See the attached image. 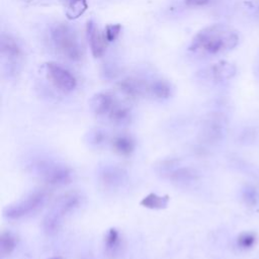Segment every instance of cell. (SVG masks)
Listing matches in <instances>:
<instances>
[{"mask_svg": "<svg viewBox=\"0 0 259 259\" xmlns=\"http://www.w3.org/2000/svg\"><path fill=\"white\" fill-rule=\"evenodd\" d=\"M239 44L237 32L226 25H212L199 31L191 41L189 51L203 57L227 53Z\"/></svg>", "mask_w": 259, "mask_h": 259, "instance_id": "cell-1", "label": "cell"}, {"mask_svg": "<svg viewBox=\"0 0 259 259\" xmlns=\"http://www.w3.org/2000/svg\"><path fill=\"white\" fill-rule=\"evenodd\" d=\"M52 41L59 53L71 61L82 58V46L76 33L66 25L56 26L51 33Z\"/></svg>", "mask_w": 259, "mask_h": 259, "instance_id": "cell-2", "label": "cell"}, {"mask_svg": "<svg viewBox=\"0 0 259 259\" xmlns=\"http://www.w3.org/2000/svg\"><path fill=\"white\" fill-rule=\"evenodd\" d=\"M47 197L48 195L44 190L35 191L26 198L7 206L5 216L10 220H19L31 216L38 212L46 203Z\"/></svg>", "mask_w": 259, "mask_h": 259, "instance_id": "cell-3", "label": "cell"}, {"mask_svg": "<svg viewBox=\"0 0 259 259\" xmlns=\"http://www.w3.org/2000/svg\"><path fill=\"white\" fill-rule=\"evenodd\" d=\"M38 172L42 179L50 185L61 186L72 180L71 169L62 164L42 162L38 164Z\"/></svg>", "mask_w": 259, "mask_h": 259, "instance_id": "cell-4", "label": "cell"}, {"mask_svg": "<svg viewBox=\"0 0 259 259\" xmlns=\"http://www.w3.org/2000/svg\"><path fill=\"white\" fill-rule=\"evenodd\" d=\"M46 68L49 80L60 91L68 93L76 88V78L66 68L56 63H48Z\"/></svg>", "mask_w": 259, "mask_h": 259, "instance_id": "cell-5", "label": "cell"}, {"mask_svg": "<svg viewBox=\"0 0 259 259\" xmlns=\"http://www.w3.org/2000/svg\"><path fill=\"white\" fill-rule=\"evenodd\" d=\"M100 183L106 188L116 189L123 186L128 178L127 172L118 166H106L103 167L98 174Z\"/></svg>", "mask_w": 259, "mask_h": 259, "instance_id": "cell-6", "label": "cell"}, {"mask_svg": "<svg viewBox=\"0 0 259 259\" xmlns=\"http://www.w3.org/2000/svg\"><path fill=\"white\" fill-rule=\"evenodd\" d=\"M86 35L90 45L91 53L94 58H100L106 53V37H103L99 32L97 26L89 21L86 25Z\"/></svg>", "mask_w": 259, "mask_h": 259, "instance_id": "cell-7", "label": "cell"}, {"mask_svg": "<svg viewBox=\"0 0 259 259\" xmlns=\"http://www.w3.org/2000/svg\"><path fill=\"white\" fill-rule=\"evenodd\" d=\"M81 200L82 197L78 192H68L56 200L52 210L64 218L66 215L74 212L79 208Z\"/></svg>", "mask_w": 259, "mask_h": 259, "instance_id": "cell-8", "label": "cell"}, {"mask_svg": "<svg viewBox=\"0 0 259 259\" xmlns=\"http://www.w3.org/2000/svg\"><path fill=\"white\" fill-rule=\"evenodd\" d=\"M225 124L221 117L213 116L205 122L202 128V139L208 143L218 142L222 139L225 132Z\"/></svg>", "mask_w": 259, "mask_h": 259, "instance_id": "cell-9", "label": "cell"}, {"mask_svg": "<svg viewBox=\"0 0 259 259\" xmlns=\"http://www.w3.org/2000/svg\"><path fill=\"white\" fill-rule=\"evenodd\" d=\"M115 105L114 96L108 92L96 93L90 99V109L96 116L109 115Z\"/></svg>", "mask_w": 259, "mask_h": 259, "instance_id": "cell-10", "label": "cell"}, {"mask_svg": "<svg viewBox=\"0 0 259 259\" xmlns=\"http://www.w3.org/2000/svg\"><path fill=\"white\" fill-rule=\"evenodd\" d=\"M170 181L177 184H190L198 179V172L191 167H176L167 174Z\"/></svg>", "mask_w": 259, "mask_h": 259, "instance_id": "cell-11", "label": "cell"}, {"mask_svg": "<svg viewBox=\"0 0 259 259\" xmlns=\"http://www.w3.org/2000/svg\"><path fill=\"white\" fill-rule=\"evenodd\" d=\"M119 87L121 91L129 97L136 98L143 95L147 90H149V86L139 79L129 78L120 82Z\"/></svg>", "mask_w": 259, "mask_h": 259, "instance_id": "cell-12", "label": "cell"}, {"mask_svg": "<svg viewBox=\"0 0 259 259\" xmlns=\"http://www.w3.org/2000/svg\"><path fill=\"white\" fill-rule=\"evenodd\" d=\"M112 146L121 156H130L135 150V141L128 135H119L113 139Z\"/></svg>", "mask_w": 259, "mask_h": 259, "instance_id": "cell-13", "label": "cell"}, {"mask_svg": "<svg viewBox=\"0 0 259 259\" xmlns=\"http://www.w3.org/2000/svg\"><path fill=\"white\" fill-rule=\"evenodd\" d=\"M110 121L118 126V127H125L131 124L132 122V113L131 110L125 106L115 105L113 110L109 114Z\"/></svg>", "mask_w": 259, "mask_h": 259, "instance_id": "cell-14", "label": "cell"}, {"mask_svg": "<svg viewBox=\"0 0 259 259\" xmlns=\"http://www.w3.org/2000/svg\"><path fill=\"white\" fill-rule=\"evenodd\" d=\"M236 73V68L229 62L221 61L211 68L212 77L217 81H225L231 79Z\"/></svg>", "mask_w": 259, "mask_h": 259, "instance_id": "cell-15", "label": "cell"}, {"mask_svg": "<svg viewBox=\"0 0 259 259\" xmlns=\"http://www.w3.org/2000/svg\"><path fill=\"white\" fill-rule=\"evenodd\" d=\"M122 245V238L119 231L115 228L110 229L105 237V250L106 253L110 256H116L120 250Z\"/></svg>", "mask_w": 259, "mask_h": 259, "instance_id": "cell-16", "label": "cell"}, {"mask_svg": "<svg viewBox=\"0 0 259 259\" xmlns=\"http://www.w3.org/2000/svg\"><path fill=\"white\" fill-rule=\"evenodd\" d=\"M169 202V196H160L156 193H150L141 200V205L151 210H162L165 209Z\"/></svg>", "mask_w": 259, "mask_h": 259, "instance_id": "cell-17", "label": "cell"}, {"mask_svg": "<svg viewBox=\"0 0 259 259\" xmlns=\"http://www.w3.org/2000/svg\"><path fill=\"white\" fill-rule=\"evenodd\" d=\"M62 221H63V217H61L56 212L52 210L50 213L47 214V216L44 219V222H43L44 231L48 235H54L58 233V231L62 226Z\"/></svg>", "mask_w": 259, "mask_h": 259, "instance_id": "cell-18", "label": "cell"}, {"mask_svg": "<svg viewBox=\"0 0 259 259\" xmlns=\"http://www.w3.org/2000/svg\"><path fill=\"white\" fill-rule=\"evenodd\" d=\"M0 47H2V53L7 57L18 58L21 55V48L19 47L16 40L10 36H2Z\"/></svg>", "mask_w": 259, "mask_h": 259, "instance_id": "cell-19", "label": "cell"}, {"mask_svg": "<svg viewBox=\"0 0 259 259\" xmlns=\"http://www.w3.org/2000/svg\"><path fill=\"white\" fill-rule=\"evenodd\" d=\"M17 248V238L11 232H4L0 236V254L11 255Z\"/></svg>", "mask_w": 259, "mask_h": 259, "instance_id": "cell-20", "label": "cell"}, {"mask_svg": "<svg viewBox=\"0 0 259 259\" xmlns=\"http://www.w3.org/2000/svg\"><path fill=\"white\" fill-rule=\"evenodd\" d=\"M149 91L159 99H166L171 95V87L169 83L163 80L154 81L149 86Z\"/></svg>", "mask_w": 259, "mask_h": 259, "instance_id": "cell-21", "label": "cell"}, {"mask_svg": "<svg viewBox=\"0 0 259 259\" xmlns=\"http://www.w3.org/2000/svg\"><path fill=\"white\" fill-rule=\"evenodd\" d=\"M88 5L86 0H71L67 11L66 16L69 20H77L87 11Z\"/></svg>", "mask_w": 259, "mask_h": 259, "instance_id": "cell-22", "label": "cell"}, {"mask_svg": "<svg viewBox=\"0 0 259 259\" xmlns=\"http://www.w3.org/2000/svg\"><path fill=\"white\" fill-rule=\"evenodd\" d=\"M86 141L92 147H101L109 141V135L105 130L95 129L87 134Z\"/></svg>", "mask_w": 259, "mask_h": 259, "instance_id": "cell-23", "label": "cell"}, {"mask_svg": "<svg viewBox=\"0 0 259 259\" xmlns=\"http://www.w3.org/2000/svg\"><path fill=\"white\" fill-rule=\"evenodd\" d=\"M256 241H257V238L254 233L245 232L239 235V237L237 238V246L241 250H249L254 247V245L256 244Z\"/></svg>", "mask_w": 259, "mask_h": 259, "instance_id": "cell-24", "label": "cell"}, {"mask_svg": "<svg viewBox=\"0 0 259 259\" xmlns=\"http://www.w3.org/2000/svg\"><path fill=\"white\" fill-rule=\"evenodd\" d=\"M122 31V26L117 24V25H108L106 28V34L105 37L108 42H115Z\"/></svg>", "mask_w": 259, "mask_h": 259, "instance_id": "cell-25", "label": "cell"}, {"mask_svg": "<svg viewBox=\"0 0 259 259\" xmlns=\"http://www.w3.org/2000/svg\"><path fill=\"white\" fill-rule=\"evenodd\" d=\"M243 196H244V199L248 202V203H256L257 199H258V195H257V192L254 188H251V187H247L244 192H243Z\"/></svg>", "mask_w": 259, "mask_h": 259, "instance_id": "cell-26", "label": "cell"}, {"mask_svg": "<svg viewBox=\"0 0 259 259\" xmlns=\"http://www.w3.org/2000/svg\"><path fill=\"white\" fill-rule=\"evenodd\" d=\"M211 0H185V4L191 7H203L208 5Z\"/></svg>", "mask_w": 259, "mask_h": 259, "instance_id": "cell-27", "label": "cell"}, {"mask_svg": "<svg viewBox=\"0 0 259 259\" xmlns=\"http://www.w3.org/2000/svg\"><path fill=\"white\" fill-rule=\"evenodd\" d=\"M49 259H60V258H57V257H52V258H49Z\"/></svg>", "mask_w": 259, "mask_h": 259, "instance_id": "cell-28", "label": "cell"}]
</instances>
